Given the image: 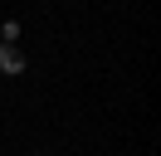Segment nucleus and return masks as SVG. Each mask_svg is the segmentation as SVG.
Here are the masks:
<instances>
[{
	"mask_svg": "<svg viewBox=\"0 0 161 156\" xmlns=\"http://www.w3.org/2000/svg\"><path fill=\"white\" fill-rule=\"evenodd\" d=\"M15 39H20V25H15V20H5V25H0V44H15Z\"/></svg>",
	"mask_w": 161,
	"mask_h": 156,
	"instance_id": "obj_2",
	"label": "nucleus"
},
{
	"mask_svg": "<svg viewBox=\"0 0 161 156\" xmlns=\"http://www.w3.org/2000/svg\"><path fill=\"white\" fill-rule=\"evenodd\" d=\"M0 73H10V78L25 73V54H20V44H0Z\"/></svg>",
	"mask_w": 161,
	"mask_h": 156,
	"instance_id": "obj_1",
	"label": "nucleus"
}]
</instances>
